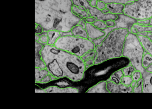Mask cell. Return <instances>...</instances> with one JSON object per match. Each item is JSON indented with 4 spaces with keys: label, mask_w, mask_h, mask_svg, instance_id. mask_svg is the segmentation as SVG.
Segmentation results:
<instances>
[{
    "label": "cell",
    "mask_w": 152,
    "mask_h": 109,
    "mask_svg": "<svg viewBox=\"0 0 152 109\" xmlns=\"http://www.w3.org/2000/svg\"><path fill=\"white\" fill-rule=\"evenodd\" d=\"M86 30L88 39L91 40L100 39L103 37L105 35V33L103 30L95 27L92 24L86 23Z\"/></svg>",
    "instance_id": "ba28073f"
},
{
    "label": "cell",
    "mask_w": 152,
    "mask_h": 109,
    "mask_svg": "<svg viewBox=\"0 0 152 109\" xmlns=\"http://www.w3.org/2000/svg\"><path fill=\"white\" fill-rule=\"evenodd\" d=\"M149 25L152 26V16L150 18Z\"/></svg>",
    "instance_id": "ab89813d"
},
{
    "label": "cell",
    "mask_w": 152,
    "mask_h": 109,
    "mask_svg": "<svg viewBox=\"0 0 152 109\" xmlns=\"http://www.w3.org/2000/svg\"><path fill=\"white\" fill-rule=\"evenodd\" d=\"M107 82V89L109 93H132L133 88L126 86L122 83L117 84L108 80Z\"/></svg>",
    "instance_id": "52a82bcc"
},
{
    "label": "cell",
    "mask_w": 152,
    "mask_h": 109,
    "mask_svg": "<svg viewBox=\"0 0 152 109\" xmlns=\"http://www.w3.org/2000/svg\"><path fill=\"white\" fill-rule=\"evenodd\" d=\"M54 45L80 58L89 51L95 49L94 45L91 40L73 35L61 36Z\"/></svg>",
    "instance_id": "277c9868"
},
{
    "label": "cell",
    "mask_w": 152,
    "mask_h": 109,
    "mask_svg": "<svg viewBox=\"0 0 152 109\" xmlns=\"http://www.w3.org/2000/svg\"><path fill=\"white\" fill-rule=\"evenodd\" d=\"M131 77L133 81L137 82L142 78V74L140 71L136 70Z\"/></svg>",
    "instance_id": "484cf974"
},
{
    "label": "cell",
    "mask_w": 152,
    "mask_h": 109,
    "mask_svg": "<svg viewBox=\"0 0 152 109\" xmlns=\"http://www.w3.org/2000/svg\"><path fill=\"white\" fill-rule=\"evenodd\" d=\"M49 74L46 68L35 67V83L39 84L44 78Z\"/></svg>",
    "instance_id": "2e32d148"
},
{
    "label": "cell",
    "mask_w": 152,
    "mask_h": 109,
    "mask_svg": "<svg viewBox=\"0 0 152 109\" xmlns=\"http://www.w3.org/2000/svg\"><path fill=\"white\" fill-rule=\"evenodd\" d=\"M137 82L135 81H133L131 84L130 86L133 88H134L137 85Z\"/></svg>",
    "instance_id": "f35d334b"
},
{
    "label": "cell",
    "mask_w": 152,
    "mask_h": 109,
    "mask_svg": "<svg viewBox=\"0 0 152 109\" xmlns=\"http://www.w3.org/2000/svg\"><path fill=\"white\" fill-rule=\"evenodd\" d=\"M131 33L137 34L147 33H152V26L150 25H143L136 24L133 26Z\"/></svg>",
    "instance_id": "5bb4252c"
},
{
    "label": "cell",
    "mask_w": 152,
    "mask_h": 109,
    "mask_svg": "<svg viewBox=\"0 0 152 109\" xmlns=\"http://www.w3.org/2000/svg\"><path fill=\"white\" fill-rule=\"evenodd\" d=\"M51 81V75L49 74L44 78L40 82V84H45L49 83Z\"/></svg>",
    "instance_id": "83f0119b"
},
{
    "label": "cell",
    "mask_w": 152,
    "mask_h": 109,
    "mask_svg": "<svg viewBox=\"0 0 152 109\" xmlns=\"http://www.w3.org/2000/svg\"><path fill=\"white\" fill-rule=\"evenodd\" d=\"M142 63L145 69L152 64V56L146 51L142 59Z\"/></svg>",
    "instance_id": "d6986e66"
},
{
    "label": "cell",
    "mask_w": 152,
    "mask_h": 109,
    "mask_svg": "<svg viewBox=\"0 0 152 109\" xmlns=\"http://www.w3.org/2000/svg\"><path fill=\"white\" fill-rule=\"evenodd\" d=\"M124 76L122 69L117 70L112 74L108 80L115 84H120Z\"/></svg>",
    "instance_id": "e0dca14e"
},
{
    "label": "cell",
    "mask_w": 152,
    "mask_h": 109,
    "mask_svg": "<svg viewBox=\"0 0 152 109\" xmlns=\"http://www.w3.org/2000/svg\"><path fill=\"white\" fill-rule=\"evenodd\" d=\"M143 81L141 78L137 82L136 86L133 89L132 93H143Z\"/></svg>",
    "instance_id": "603a6c76"
},
{
    "label": "cell",
    "mask_w": 152,
    "mask_h": 109,
    "mask_svg": "<svg viewBox=\"0 0 152 109\" xmlns=\"http://www.w3.org/2000/svg\"><path fill=\"white\" fill-rule=\"evenodd\" d=\"M125 5L117 3H110L106 4V8L110 13L115 15L122 14L124 13Z\"/></svg>",
    "instance_id": "4fadbf2b"
},
{
    "label": "cell",
    "mask_w": 152,
    "mask_h": 109,
    "mask_svg": "<svg viewBox=\"0 0 152 109\" xmlns=\"http://www.w3.org/2000/svg\"><path fill=\"white\" fill-rule=\"evenodd\" d=\"M72 10L75 14L79 16L81 19L86 18L90 16L88 11L82 10L74 5L72 6Z\"/></svg>",
    "instance_id": "ac0fdd59"
},
{
    "label": "cell",
    "mask_w": 152,
    "mask_h": 109,
    "mask_svg": "<svg viewBox=\"0 0 152 109\" xmlns=\"http://www.w3.org/2000/svg\"><path fill=\"white\" fill-rule=\"evenodd\" d=\"M145 52L137 35L129 33L125 42L122 56L128 58L131 64L142 74L146 70L142 63Z\"/></svg>",
    "instance_id": "3957f363"
},
{
    "label": "cell",
    "mask_w": 152,
    "mask_h": 109,
    "mask_svg": "<svg viewBox=\"0 0 152 109\" xmlns=\"http://www.w3.org/2000/svg\"><path fill=\"white\" fill-rule=\"evenodd\" d=\"M139 34L142 35L147 36V37L152 42V33H145L140 34Z\"/></svg>",
    "instance_id": "836d02e7"
},
{
    "label": "cell",
    "mask_w": 152,
    "mask_h": 109,
    "mask_svg": "<svg viewBox=\"0 0 152 109\" xmlns=\"http://www.w3.org/2000/svg\"><path fill=\"white\" fill-rule=\"evenodd\" d=\"M71 31L72 35L75 37L88 39V34L86 29L79 25L73 27Z\"/></svg>",
    "instance_id": "9a60e30c"
},
{
    "label": "cell",
    "mask_w": 152,
    "mask_h": 109,
    "mask_svg": "<svg viewBox=\"0 0 152 109\" xmlns=\"http://www.w3.org/2000/svg\"><path fill=\"white\" fill-rule=\"evenodd\" d=\"M105 22L108 27L113 28L115 27L116 25L115 21L109 20Z\"/></svg>",
    "instance_id": "4dcf8cb0"
},
{
    "label": "cell",
    "mask_w": 152,
    "mask_h": 109,
    "mask_svg": "<svg viewBox=\"0 0 152 109\" xmlns=\"http://www.w3.org/2000/svg\"><path fill=\"white\" fill-rule=\"evenodd\" d=\"M95 60L93 58L88 59L84 62L87 69L89 68L94 65Z\"/></svg>",
    "instance_id": "4316f807"
},
{
    "label": "cell",
    "mask_w": 152,
    "mask_h": 109,
    "mask_svg": "<svg viewBox=\"0 0 152 109\" xmlns=\"http://www.w3.org/2000/svg\"><path fill=\"white\" fill-rule=\"evenodd\" d=\"M97 58L96 53L94 50H90L84 55L81 58L84 62L86 60L93 58L94 59L95 61H96Z\"/></svg>",
    "instance_id": "44dd1931"
},
{
    "label": "cell",
    "mask_w": 152,
    "mask_h": 109,
    "mask_svg": "<svg viewBox=\"0 0 152 109\" xmlns=\"http://www.w3.org/2000/svg\"><path fill=\"white\" fill-rule=\"evenodd\" d=\"M98 0H91L89 2L90 5L92 7H96Z\"/></svg>",
    "instance_id": "d6a6232c"
},
{
    "label": "cell",
    "mask_w": 152,
    "mask_h": 109,
    "mask_svg": "<svg viewBox=\"0 0 152 109\" xmlns=\"http://www.w3.org/2000/svg\"><path fill=\"white\" fill-rule=\"evenodd\" d=\"M87 1L88 2H89L91 1V0H87Z\"/></svg>",
    "instance_id": "60d3db41"
},
{
    "label": "cell",
    "mask_w": 152,
    "mask_h": 109,
    "mask_svg": "<svg viewBox=\"0 0 152 109\" xmlns=\"http://www.w3.org/2000/svg\"><path fill=\"white\" fill-rule=\"evenodd\" d=\"M129 33L127 29L124 28L110 32L101 43L95 47L97 58L94 65L122 57L125 42Z\"/></svg>",
    "instance_id": "7a4b0ae2"
},
{
    "label": "cell",
    "mask_w": 152,
    "mask_h": 109,
    "mask_svg": "<svg viewBox=\"0 0 152 109\" xmlns=\"http://www.w3.org/2000/svg\"><path fill=\"white\" fill-rule=\"evenodd\" d=\"M86 23H84L82 20H81L78 25L81 26L84 28L86 29Z\"/></svg>",
    "instance_id": "d590c367"
},
{
    "label": "cell",
    "mask_w": 152,
    "mask_h": 109,
    "mask_svg": "<svg viewBox=\"0 0 152 109\" xmlns=\"http://www.w3.org/2000/svg\"><path fill=\"white\" fill-rule=\"evenodd\" d=\"M149 19H147L143 20H138L137 24L143 25H149Z\"/></svg>",
    "instance_id": "f546056e"
},
{
    "label": "cell",
    "mask_w": 152,
    "mask_h": 109,
    "mask_svg": "<svg viewBox=\"0 0 152 109\" xmlns=\"http://www.w3.org/2000/svg\"><path fill=\"white\" fill-rule=\"evenodd\" d=\"M106 4L104 2L98 0L96 8L99 10L101 11L106 8Z\"/></svg>",
    "instance_id": "f1b7e54d"
},
{
    "label": "cell",
    "mask_w": 152,
    "mask_h": 109,
    "mask_svg": "<svg viewBox=\"0 0 152 109\" xmlns=\"http://www.w3.org/2000/svg\"><path fill=\"white\" fill-rule=\"evenodd\" d=\"M123 13L137 20L152 16V0H137L125 5Z\"/></svg>",
    "instance_id": "5b68a950"
},
{
    "label": "cell",
    "mask_w": 152,
    "mask_h": 109,
    "mask_svg": "<svg viewBox=\"0 0 152 109\" xmlns=\"http://www.w3.org/2000/svg\"><path fill=\"white\" fill-rule=\"evenodd\" d=\"M118 18L115 21L116 25L114 27L115 29L124 28L127 29L129 33L131 32L134 25L137 24V20L128 16L124 13L117 15Z\"/></svg>",
    "instance_id": "8992f818"
},
{
    "label": "cell",
    "mask_w": 152,
    "mask_h": 109,
    "mask_svg": "<svg viewBox=\"0 0 152 109\" xmlns=\"http://www.w3.org/2000/svg\"><path fill=\"white\" fill-rule=\"evenodd\" d=\"M133 81L131 76H124L122 80L121 83L126 86H130Z\"/></svg>",
    "instance_id": "d4e9b609"
},
{
    "label": "cell",
    "mask_w": 152,
    "mask_h": 109,
    "mask_svg": "<svg viewBox=\"0 0 152 109\" xmlns=\"http://www.w3.org/2000/svg\"><path fill=\"white\" fill-rule=\"evenodd\" d=\"M41 54L46 68L52 76L75 82L83 79L87 69L81 58L48 44L43 47Z\"/></svg>",
    "instance_id": "6da1fadb"
},
{
    "label": "cell",
    "mask_w": 152,
    "mask_h": 109,
    "mask_svg": "<svg viewBox=\"0 0 152 109\" xmlns=\"http://www.w3.org/2000/svg\"><path fill=\"white\" fill-rule=\"evenodd\" d=\"M92 24L95 27L101 30H104L108 27L105 22L100 20H96Z\"/></svg>",
    "instance_id": "cb8c5ba5"
},
{
    "label": "cell",
    "mask_w": 152,
    "mask_h": 109,
    "mask_svg": "<svg viewBox=\"0 0 152 109\" xmlns=\"http://www.w3.org/2000/svg\"><path fill=\"white\" fill-rule=\"evenodd\" d=\"M122 70L124 76H131L137 70L131 64L125 67Z\"/></svg>",
    "instance_id": "ffe728a7"
},
{
    "label": "cell",
    "mask_w": 152,
    "mask_h": 109,
    "mask_svg": "<svg viewBox=\"0 0 152 109\" xmlns=\"http://www.w3.org/2000/svg\"><path fill=\"white\" fill-rule=\"evenodd\" d=\"M43 46L39 42H35V67L46 68L45 64L43 60L41 51Z\"/></svg>",
    "instance_id": "30bf717a"
},
{
    "label": "cell",
    "mask_w": 152,
    "mask_h": 109,
    "mask_svg": "<svg viewBox=\"0 0 152 109\" xmlns=\"http://www.w3.org/2000/svg\"><path fill=\"white\" fill-rule=\"evenodd\" d=\"M106 81H101L89 88L86 93H109Z\"/></svg>",
    "instance_id": "7c38bea8"
},
{
    "label": "cell",
    "mask_w": 152,
    "mask_h": 109,
    "mask_svg": "<svg viewBox=\"0 0 152 109\" xmlns=\"http://www.w3.org/2000/svg\"><path fill=\"white\" fill-rule=\"evenodd\" d=\"M35 93H46L44 89L40 88H35Z\"/></svg>",
    "instance_id": "e575fe53"
},
{
    "label": "cell",
    "mask_w": 152,
    "mask_h": 109,
    "mask_svg": "<svg viewBox=\"0 0 152 109\" xmlns=\"http://www.w3.org/2000/svg\"><path fill=\"white\" fill-rule=\"evenodd\" d=\"M142 74L143 93H152V73L146 70Z\"/></svg>",
    "instance_id": "9c48e42d"
},
{
    "label": "cell",
    "mask_w": 152,
    "mask_h": 109,
    "mask_svg": "<svg viewBox=\"0 0 152 109\" xmlns=\"http://www.w3.org/2000/svg\"><path fill=\"white\" fill-rule=\"evenodd\" d=\"M145 69L147 71L152 73V64Z\"/></svg>",
    "instance_id": "8d00e7d4"
},
{
    "label": "cell",
    "mask_w": 152,
    "mask_h": 109,
    "mask_svg": "<svg viewBox=\"0 0 152 109\" xmlns=\"http://www.w3.org/2000/svg\"><path fill=\"white\" fill-rule=\"evenodd\" d=\"M102 1L106 4L110 3L121 4L124 5L137 1V0H99Z\"/></svg>",
    "instance_id": "7402d4cb"
},
{
    "label": "cell",
    "mask_w": 152,
    "mask_h": 109,
    "mask_svg": "<svg viewBox=\"0 0 152 109\" xmlns=\"http://www.w3.org/2000/svg\"><path fill=\"white\" fill-rule=\"evenodd\" d=\"M46 93H78L79 90L77 88L71 87L64 88L55 86H50L44 89Z\"/></svg>",
    "instance_id": "8fae6325"
},
{
    "label": "cell",
    "mask_w": 152,
    "mask_h": 109,
    "mask_svg": "<svg viewBox=\"0 0 152 109\" xmlns=\"http://www.w3.org/2000/svg\"><path fill=\"white\" fill-rule=\"evenodd\" d=\"M85 19L87 23L92 24L96 20L94 18L90 16L85 18Z\"/></svg>",
    "instance_id": "1f68e13d"
},
{
    "label": "cell",
    "mask_w": 152,
    "mask_h": 109,
    "mask_svg": "<svg viewBox=\"0 0 152 109\" xmlns=\"http://www.w3.org/2000/svg\"><path fill=\"white\" fill-rule=\"evenodd\" d=\"M102 12L104 14H108L110 13L108 10L106 8H105L101 10Z\"/></svg>",
    "instance_id": "74e56055"
}]
</instances>
